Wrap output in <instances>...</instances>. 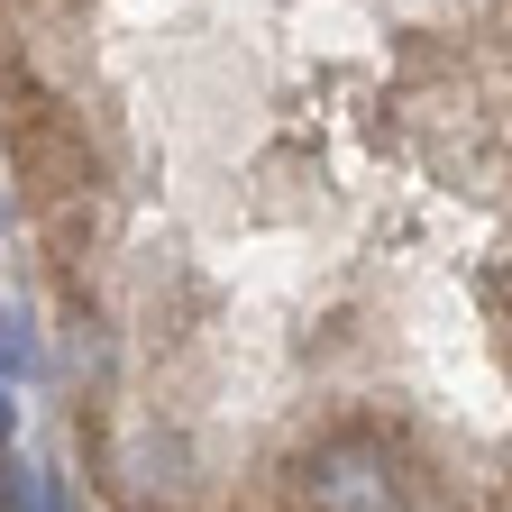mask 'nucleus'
Instances as JSON below:
<instances>
[{"label":"nucleus","instance_id":"1","mask_svg":"<svg viewBox=\"0 0 512 512\" xmlns=\"http://www.w3.org/2000/svg\"><path fill=\"white\" fill-rule=\"evenodd\" d=\"M293 503L302 512H448L430 467L403 448V430L339 421L293 458Z\"/></svg>","mask_w":512,"mask_h":512},{"label":"nucleus","instance_id":"2","mask_svg":"<svg viewBox=\"0 0 512 512\" xmlns=\"http://www.w3.org/2000/svg\"><path fill=\"white\" fill-rule=\"evenodd\" d=\"M10 174H19L37 220H55V211H74V202L101 192V156L83 138V119L64 110L37 74H19V64H10Z\"/></svg>","mask_w":512,"mask_h":512},{"label":"nucleus","instance_id":"3","mask_svg":"<svg viewBox=\"0 0 512 512\" xmlns=\"http://www.w3.org/2000/svg\"><path fill=\"white\" fill-rule=\"evenodd\" d=\"M494 512H512V485H503V494H494Z\"/></svg>","mask_w":512,"mask_h":512}]
</instances>
